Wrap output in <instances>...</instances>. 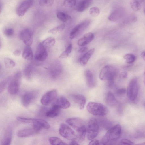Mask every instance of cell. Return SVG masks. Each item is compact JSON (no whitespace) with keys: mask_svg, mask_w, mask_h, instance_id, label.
Instances as JSON below:
<instances>
[{"mask_svg":"<svg viewBox=\"0 0 145 145\" xmlns=\"http://www.w3.org/2000/svg\"><path fill=\"white\" fill-rule=\"evenodd\" d=\"M122 128L119 124L112 126L109 129L103 137L100 142L102 145H106L112 141H116L120 137Z\"/></svg>","mask_w":145,"mask_h":145,"instance_id":"1","label":"cell"},{"mask_svg":"<svg viewBox=\"0 0 145 145\" xmlns=\"http://www.w3.org/2000/svg\"><path fill=\"white\" fill-rule=\"evenodd\" d=\"M118 73V70L116 67L106 65L101 69L99 73V78L101 80H107L108 83H114Z\"/></svg>","mask_w":145,"mask_h":145,"instance_id":"2","label":"cell"},{"mask_svg":"<svg viewBox=\"0 0 145 145\" xmlns=\"http://www.w3.org/2000/svg\"><path fill=\"white\" fill-rule=\"evenodd\" d=\"M87 111L93 115L103 116L108 114L109 112L108 108L104 105L99 103L90 102L86 106Z\"/></svg>","mask_w":145,"mask_h":145,"instance_id":"3","label":"cell"},{"mask_svg":"<svg viewBox=\"0 0 145 145\" xmlns=\"http://www.w3.org/2000/svg\"><path fill=\"white\" fill-rule=\"evenodd\" d=\"M86 129L88 139L91 140L95 138L99 131V124L97 120L93 118H91L87 123Z\"/></svg>","mask_w":145,"mask_h":145,"instance_id":"4","label":"cell"},{"mask_svg":"<svg viewBox=\"0 0 145 145\" xmlns=\"http://www.w3.org/2000/svg\"><path fill=\"white\" fill-rule=\"evenodd\" d=\"M139 90V85L137 78H132L128 86L127 93L129 99L131 101H135L137 97Z\"/></svg>","mask_w":145,"mask_h":145,"instance_id":"5","label":"cell"},{"mask_svg":"<svg viewBox=\"0 0 145 145\" xmlns=\"http://www.w3.org/2000/svg\"><path fill=\"white\" fill-rule=\"evenodd\" d=\"M21 73L20 72L17 73L9 83L8 91L11 95H15L19 91L21 78Z\"/></svg>","mask_w":145,"mask_h":145,"instance_id":"6","label":"cell"},{"mask_svg":"<svg viewBox=\"0 0 145 145\" xmlns=\"http://www.w3.org/2000/svg\"><path fill=\"white\" fill-rule=\"evenodd\" d=\"M59 132L61 136L67 140H72L76 138V135L74 131L66 124L63 123L61 124Z\"/></svg>","mask_w":145,"mask_h":145,"instance_id":"7","label":"cell"},{"mask_svg":"<svg viewBox=\"0 0 145 145\" xmlns=\"http://www.w3.org/2000/svg\"><path fill=\"white\" fill-rule=\"evenodd\" d=\"M91 20L89 19L85 20L75 27L71 30L69 38L73 39L84 31L89 25Z\"/></svg>","mask_w":145,"mask_h":145,"instance_id":"8","label":"cell"},{"mask_svg":"<svg viewBox=\"0 0 145 145\" xmlns=\"http://www.w3.org/2000/svg\"><path fill=\"white\" fill-rule=\"evenodd\" d=\"M33 33L30 29L26 28L22 30L19 33V36L23 42L27 46H30L33 41Z\"/></svg>","mask_w":145,"mask_h":145,"instance_id":"9","label":"cell"},{"mask_svg":"<svg viewBox=\"0 0 145 145\" xmlns=\"http://www.w3.org/2000/svg\"><path fill=\"white\" fill-rule=\"evenodd\" d=\"M66 122L76 132L86 127L84 121L81 118L78 117L70 118L66 120Z\"/></svg>","mask_w":145,"mask_h":145,"instance_id":"10","label":"cell"},{"mask_svg":"<svg viewBox=\"0 0 145 145\" xmlns=\"http://www.w3.org/2000/svg\"><path fill=\"white\" fill-rule=\"evenodd\" d=\"M57 95V91L56 89L49 91L42 96L40 99V102L44 106L48 105L54 100H56Z\"/></svg>","mask_w":145,"mask_h":145,"instance_id":"11","label":"cell"},{"mask_svg":"<svg viewBox=\"0 0 145 145\" xmlns=\"http://www.w3.org/2000/svg\"><path fill=\"white\" fill-rule=\"evenodd\" d=\"M37 95V92L33 91L25 93L21 98V103L22 106L25 107L28 106L35 99Z\"/></svg>","mask_w":145,"mask_h":145,"instance_id":"12","label":"cell"},{"mask_svg":"<svg viewBox=\"0 0 145 145\" xmlns=\"http://www.w3.org/2000/svg\"><path fill=\"white\" fill-rule=\"evenodd\" d=\"M48 54L46 48L42 43L37 46L35 55V59L38 61H43L47 58Z\"/></svg>","mask_w":145,"mask_h":145,"instance_id":"13","label":"cell"},{"mask_svg":"<svg viewBox=\"0 0 145 145\" xmlns=\"http://www.w3.org/2000/svg\"><path fill=\"white\" fill-rule=\"evenodd\" d=\"M33 0H25L18 6L16 10V13L19 16H23L33 3Z\"/></svg>","mask_w":145,"mask_h":145,"instance_id":"14","label":"cell"},{"mask_svg":"<svg viewBox=\"0 0 145 145\" xmlns=\"http://www.w3.org/2000/svg\"><path fill=\"white\" fill-rule=\"evenodd\" d=\"M32 123L33 128L38 133L42 129H48L50 127L47 121L41 119L33 118Z\"/></svg>","mask_w":145,"mask_h":145,"instance_id":"15","label":"cell"},{"mask_svg":"<svg viewBox=\"0 0 145 145\" xmlns=\"http://www.w3.org/2000/svg\"><path fill=\"white\" fill-rule=\"evenodd\" d=\"M125 13L124 9L120 7L116 9L109 16L108 20L112 22H115L119 19Z\"/></svg>","mask_w":145,"mask_h":145,"instance_id":"16","label":"cell"},{"mask_svg":"<svg viewBox=\"0 0 145 145\" xmlns=\"http://www.w3.org/2000/svg\"><path fill=\"white\" fill-rule=\"evenodd\" d=\"M94 34L89 32L85 34L83 37L78 41L77 44L80 46H85L90 43L94 38Z\"/></svg>","mask_w":145,"mask_h":145,"instance_id":"17","label":"cell"},{"mask_svg":"<svg viewBox=\"0 0 145 145\" xmlns=\"http://www.w3.org/2000/svg\"><path fill=\"white\" fill-rule=\"evenodd\" d=\"M71 97L74 102L78 105L80 109H83L86 102L85 97L80 94H73Z\"/></svg>","mask_w":145,"mask_h":145,"instance_id":"18","label":"cell"},{"mask_svg":"<svg viewBox=\"0 0 145 145\" xmlns=\"http://www.w3.org/2000/svg\"><path fill=\"white\" fill-rule=\"evenodd\" d=\"M12 131L11 128L10 127L7 128L1 140V144L10 145L12 140Z\"/></svg>","mask_w":145,"mask_h":145,"instance_id":"19","label":"cell"},{"mask_svg":"<svg viewBox=\"0 0 145 145\" xmlns=\"http://www.w3.org/2000/svg\"><path fill=\"white\" fill-rule=\"evenodd\" d=\"M54 104L56 105L60 108L62 109L67 108L70 106V103L68 100L62 96L56 98Z\"/></svg>","mask_w":145,"mask_h":145,"instance_id":"20","label":"cell"},{"mask_svg":"<svg viewBox=\"0 0 145 145\" xmlns=\"http://www.w3.org/2000/svg\"><path fill=\"white\" fill-rule=\"evenodd\" d=\"M37 133L33 127L32 128H27L20 130L17 133V135L19 137H25Z\"/></svg>","mask_w":145,"mask_h":145,"instance_id":"21","label":"cell"},{"mask_svg":"<svg viewBox=\"0 0 145 145\" xmlns=\"http://www.w3.org/2000/svg\"><path fill=\"white\" fill-rule=\"evenodd\" d=\"M60 109L57 105L53 104L52 107L47 110L46 116L50 118L56 117L59 114Z\"/></svg>","mask_w":145,"mask_h":145,"instance_id":"22","label":"cell"},{"mask_svg":"<svg viewBox=\"0 0 145 145\" xmlns=\"http://www.w3.org/2000/svg\"><path fill=\"white\" fill-rule=\"evenodd\" d=\"M85 76L88 86L90 88L94 87L95 83L93 76L91 71L89 69L86 70L85 72Z\"/></svg>","mask_w":145,"mask_h":145,"instance_id":"23","label":"cell"},{"mask_svg":"<svg viewBox=\"0 0 145 145\" xmlns=\"http://www.w3.org/2000/svg\"><path fill=\"white\" fill-rule=\"evenodd\" d=\"M105 102L110 106L114 107L118 105V102L114 94L111 92L107 93L105 97Z\"/></svg>","mask_w":145,"mask_h":145,"instance_id":"24","label":"cell"},{"mask_svg":"<svg viewBox=\"0 0 145 145\" xmlns=\"http://www.w3.org/2000/svg\"><path fill=\"white\" fill-rule=\"evenodd\" d=\"M93 0H82L78 3L76 7V11L82 12L88 8L92 3Z\"/></svg>","mask_w":145,"mask_h":145,"instance_id":"25","label":"cell"},{"mask_svg":"<svg viewBox=\"0 0 145 145\" xmlns=\"http://www.w3.org/2000/svg\"><path fill=\"white\" fill-rule=\"evenodd\" d=\"M94 48H92L85 53L80 59V62L81 65L84 66L86 65L88 60L93 54L95 52Z\"/></svg>","mask_w":145,"mask_h":145,"instance_id":"26","label":"cell"},{"mask_svg":"<svg viewBox=\"0 0 145 145\" xmlns=\"http://www.w3.org/2000/svg\"><path fill=\"white\" fill-rule=\"evenodd\" d=\"M33 53L31 47L27 46L24 48L22 53V57L24 59L31 61L33 58Z\"/></svg>","mask_w":145,"mask_h":145,"instance_id":"27","label":"cell"},{"mask_svg":"<svg viewBox=\"0 0 145 145\" xmlns=\"http://www.w3.org/2000/svg\"><path fill=\"white\" fill-rule=\"evenodd\" d=\"M49 141L51 145H66L67 144L63 142L59 138L56 137H52L49 138Z\"/></svg>","mask_w":145,"mask_h":145,"instance_id":"28","label":"cell"},{"mask_svg":"<svg viewBox=\"0 0 145 145\" xmlns=\"http://www.w3.org/2000/svg\"><path fill=\"white\" fill-rule=\"evenodd\" d=\"M55 42V39L52 37H48L44 41L42 42V44L46 48H49L53 46Z\"/></svg>","mask_w":145,"mask_h":145,"instance_id":"29","label":"cell"},{"mask_svg":"<svg viewBox=\"0 0 145 145\" xmlns=\"http://www.w3.org/2000/svg\"><path fill=\"white\" fill-rule=\"evenodd\" d=\"M57 16L61 21L65 22L71 19V16L62 12H59L57 14Z\"/></svg>","mask_w":145,"mask_h":145,"instance_id":"30","label":"cell"},{"mask_svg":"<svg viewBox=\"0 0 145 145\" xmlns=\"http://www.w3.org/2000/svg\"><path fill=\"white\" fill-rule=\"evenodd\" d=\"M65 24H61L49 30L48 31L49 33L56 34L62 31L65 29Z\"/></svg>","mask_w":145,"mask_h":145,"instance_id":"31","label":"cell"},{"mask_svg":"<svg viewBox=\"0 0 145 145\" xmlns=\"http://www.w3.org/2000/svg\"><path fill=\"white\" fill-rule=\"evenodd\" d=\"M33 67L31 65H27L24 71V74L26 78L29 79L31 78L33 71Z\"/></svg>","mask_w":145,"mask_h":145,"instance_id":"32","label":"cell"},{"mask_svg":"<svg viewBox=\"0 0 145 145\" xmlns=\"http://www.w3.org/2000/svg\"><path fill=\"white\" fill-rule=\"evenodd\" d=\"M130 4L132 9L135 11L139 10L141 8L140 2L137 0H133L131 1Z\"/></svg>","mask_w":145,"mask_h":145,"instance_id":"33","label":"cell"},{"mask_svg":"<svg viewBox=\"0 0 145 145\" xmlns=\"http://www.w3.org/2000/svg\"><path fill=\"white\" fill-rule=\"evenodd\" d=\"M123 58L126 62L128 64H131L134 62L136 59L135 56L131 53H128L125 55Z\"/></svg>","mask_w":145,"mask_h":145,"instance_id":"34","label":"cell"},{"mask_svg":"<svg viewBox=\"0 0 145 145\" xmlns=\"http://www.w3.org/2000/svg\"><path fill=\"white\" fill-rule=\"evenodd\" d=\"M4 61L5 67L7 68H13L15 65L14 61L10 58L5 57L4 59Z\"/></svg>","mask_w":145,"mask_h":145,"instance_id":"35","label":"cell"},{"mask_svg":"<svg viewBox=\"0 0 145 145\" xmlns=\"http://www.w3.org/2000/svg\"><path fill=\"white\" fill-rule=\"evenodd\" d=\"M89 13L91 16L95 17L99 15L100 11L98 8L96 7H93L90 9Z\"/></svg>","mask_w":145,"mask_h":145,"instance_id":"36","label":"cell"},{"mask_svg":"<svg viewBox=\"0 0 145 145\" xmlns=\"http://www.w3.org/2000/svg\"><path fill=\"white\" fill-rule=\"evenodd\" d=\"M76 3V0H65L64 5L66 7H72L74 6Z\"/></svg>","mask_w":145,"mask_h":145,"instance_id":"37","label":"cell"},{"mask_svg":"<svg viewBox=\"0 0 145 145\" xmlns=\"http://www.w3.org/2000/svg\"><path fill=\"white\" fill-rule=\"evenodd\" d=\"M33 118L18 116L17 120L20 122L25 123H32Z\"/></svg>","mask_w":145,"mask_h":145,"instance_id":"38","label":"cell"},{"mask_svg":"<svg viewBox=\"0 0 145 145\" xmlns=\"http://www.w3.org/2000/svg\"><path fill=\"white\" fill-rule=\"evenodd\" d=\"M4 34L7 37H10L12 36L14 34V31L12 28H7L4 31Z\"/></svg>","mask_w":145,"mask_h":145,"instance_id":"39","label":"cell"},{"mask_svg":"<svg viewBox=\"0 0 145 145\" xmlns=\"http://www.w3.org/2000/svg\"><path fill=\"white\" fill-rule=\"evenodd\" d=\"M54 1V0H39V4L41 6L50 5L52 4Z\"/></svg>","mask_w":145,"mask_h":145,"instance_id":"40","label":"cell"},{"mask_svg":"<svg viewBox=\"0 0 145 145\" xmlns=\"http://www.w3.org/2000/svg\"><path fill=\"white\" fill-rule=\"evenodd\" d=\"M7 82V80H5L1 82L0 85V93H1V92H2L5 89V87H6Z\"/></svg>","mask_w":145,"mask_h":145,"instance_id":"41","label":"cell"},{"mask_svg":"<svg viewBox=\"0 0 145 145\" xmlns=\"http://www.w3.org/2000/svg\"><path fill=\"white\" fill-rule=\"evenodd\" d=\"M126 91V89L125 88H121L117 89L116 93L118 95H121L124 94Z\"/></svg>","mask_w":145,"mask_h":145,"instance_id":"42","label":"cell"},{"mask_svg":"<svg viewBox=\"0 0 145 145\" xmlns=\"http://www.w3.org/2000/svg\"><path fill=\"white\" fill-rule=\"evenodd\" d=\"M120 143L124 145H133L134 143L131 141L127 139H123L121 140Z\"/></svg>","mask_w":145,"mask_h":145,"instance_id":"43","label":"cell"},{"mask_svg":"<svg viewBox=\"0 0 145 145\" xmlns=\"http://www.w3.org/2000/svg\"><path fill=\"white\" fill-rule=\"evenodd\" d=\"M127 73L126 71L121 72L119 75L120 78L122 79H126L127 78Z\"/></svg>","mask_w":145,"mask_h":145,"instance_id":"44","label":"cell"},{"mask_svg":"<svg viewBox=\"0 0 145 145\" xmlns=\"http://www.w3.org/2000/svg\"><path fill=\"white\" fill-rule=\"evenodd\" d=\"M100 142L99 140L97 139H94L91 140V141L89 142V145H98L100 144Z\"/></svg>","mask_w":145,"mask_h":145,"instance_id":"45","label":"cell"},{"mask_svg":"<svg viewBox=\"0 0 145 145\" xmlns=\"http://www.w3.org/2000/svg\"><path fill=\"white\" fill-rule=\"evenodd\" d=\"M72 49V44H70L68 45L65 51L68 54H69L71 52Z\"/></svg>","mask_w":145,"mask_h":145,"instance_id":"46","label":"cell"},{"mask_svg":"<svg viewBox=\"0 0 145 145\" xmlns=\"http://www.w3.org/2000/svg\"><path fill=\"white\" fill-rule=\"evenodd\" d=\"M69 55V54L67 53L65 51H64L60 55L59 57L61 59L65 58L68 56Z\"/></svg>","mask_w":145,"mask_h":145,"instance_id":"47","label":"cell"},{"mask_svg":"<svg viewBox=\"0 0 145 145\" xmlns=\"http://www.w3.org/2000/svg\"><path fill=\"white\" fill-rule=\"evenodd\" d=\"M13 53L15 56H18L21 53V51L20 50H16Z\"/></svg>","mask_w":145,"mask_h":145,"instance_id":"48","label":"cell"},{"mask_svg":"<svg viewBox=\"0 0 145 145\" xmlns=\"http://www.w3.org/2000/svg\"><path fill=\"white\" fill-rule=\"evenodd\" d=\"M88 50V48L87 47H83L80 48L78 50V52L82 53Z\"/></svg>","mask_w":145,"mask_h":145,"instance_id":"49","label":"cell"},{"mask_svg":"<svg viewBox=\"0 0 145 145\" xmlns=\"http://www.w3.org/2000/svg\"><path fill=\"white\" fill-rule=\"evenodd\" d=\"M70 145H78L79 144L76 141H75L74 140H72L71 142H70L69 144Z\"/></svg>","mask_w":145,"mask_h":145,"instance_id":"50","label":"cell"},{"mask_svg":"<svg viewBox=\"0 0 145 145\" xmlns=\"http://www.w3.org/2000/svg\"><path fill=\"white\" fill-rule=\"evenodd\" d=\"M140 55L143 60L145 61V51L142 52L141 53Z\"/></svg>","mask_w":145,"mask_h":145,"instance_id":"51","label":"cell"},{"mask_svg":"<svg viewBox=\"0 0 145 145\" xmlns=\"http://www.w3.org/2000/svg\"><path fill=\"white\" fill-rule=\"evenodd\" d=\"M137 17H134L132 19L131 21L133 22H135L137 21Z\"/></svg>","mask_w":145,"mask_h":145,"instance_id":"52","label":"cell"},{"mask_svg":"<svg viewBox=\"0 0 145 145\" xmlns=\"http://www.w3.org/2000/svg\"><path fill=\"white\" fill-rule=\"evenodd\" d=\"M144 84L145 85V71H144Z\"/></svg>","mask_w":145,"mask_h":145,"instance_id":"53","label":"cell"},{"mask_svg":"<svg viewBox=\"0 0 145 145\" xmlns=\"http://www.w3.org/2000/svg\"><path fill=\"white\" fill-rule=\"evenodd\" d=\"M140 2H143L145 1V0H137Z\"/></svg>","mask_w":145,"mask_h":145,"instance_id":"54","label":"cell"},{"mask_svg":"<svg viewBox=\"0 0 145 145\" xmlns=\"http://www.w3.org/2000/svg\"><path fill=\"white\" fill-rule=\"evenodd\" d=\"M143 144V145H145V142H144L143 143H141V144Z\"/></svg>","mask_w":145,"mask_h":145,"instance_id":"55","label":"cell"},{"mask_svg":"<svg viewBox=\"0 0 145 145\" xmlns=\"http://www.w3.org/2000/svg\"><path fill=\"white\" fill-rule=\"evenodd\" d=\"M144 12L145 14V8L144 9Z\"/></svg>","mask_w":145,"mask_h":145,"instance_id":"56","label":"cell"},{"mask_svg":"<svg viewBox=\"0 0 145 145\" xmlns=\"http://www.w3.org/2000/svg\"><path fill=\"white\" fill-rule=\"evenodd\" d=\"M144 105L145 106V103H144Z\"/></svg>","mask_w":145,"mask_h":145,"instance_id":"57","label":"cell"},{"mask_svg":"<svg viewBox=\"0 0 145 145\" xmlns=\"http://www.w3.org/2000/svg\"></svg>","mask_w":145,"mask_h":145,"instance_id":"58","label":"cell"}]
</instances>
